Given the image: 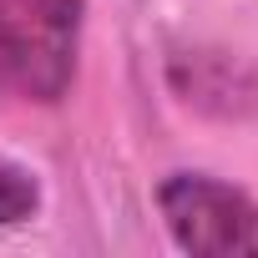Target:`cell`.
Segmentation results:
<instances>
[{"instance_id": "1", "label": "cell", "mask_w": 258, "mask_h": 258, "mask_svg": "<svg viewBox=\"0 0 258 258\" xmlns=\"http://www.w3.org/2000/svg\"><path fill=\"white\" fill-rule=\"evenodd\" d=\"M86 0H0V91L61 101L76 81Z\"/></svg>"}, {"instance_id": "2", "label": "cell", "mask_w": 258, "mask_h": 258, "mask_svg": "<svg viewBox=\"0 0 258 258\" xmlns=\"http://www.w3.org/2000/svg\"><path fill=\"white\" fill-rule=\"evenodd\" d=\"M157 208L182 253L203 258L258 253V203L208 172H172L157 187Z\"/></svg>"}, {"instance_id": "3", "label": "cell", "mask_w": 258, "mask_h": 258, "mask_svg": "<svg viewBox=\"0 0 258 258\" xmlns=\"http://www.w3.org/2000/svg\"><path fill=\"white\" fill-rule=\"evenodd\" d=\"M36 208H41V182H36V172L0 152V228L31 223Z\"/></svg>"}]
</instances>
